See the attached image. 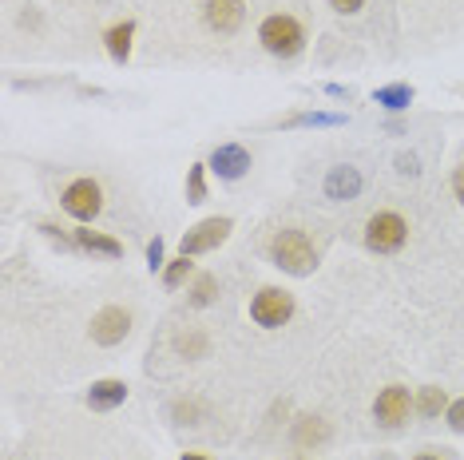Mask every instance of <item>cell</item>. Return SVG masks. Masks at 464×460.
<instances>
[{"label": "cell", "mask_w": 464, "mask_h": 460, "mask_svg": "<svg viewBox=\"0 0 464 460\" xmlns=\"http://www.w3.org/2000/svg\"><path fill=\"white\" fill-rule=\"evenodd\" d=\"M449 425L457 428V433H464V397H460V401H452V405H449Z\"/></svg>", "instance_id": "22"}, {"label": "cell", "mask_w": 464, "mask_h": 460, "mask_svg": "<svg viewBox=\"0 0 464 460\" xmlns=\"http://www.w3.org/2000/svg\"><path fill=\"white\" fill-rule=\"evenodd\" d=\"M452 191H457V198L464 203V163L457 167V171H452Z\"/></svg>", "instance_id": "26"}, {"label": "cell", "mask_w": 464, "mask_h": 460, "mask_svg": "<svg viewBox=\"0 0 464 460\" xmlns=\"http://www.w3.org/2000/svg\"><path fill=\"white\" fill-rule=\"evenodd\" d=\"M187 274H191V263H187V258H179V263H171V266H167L163 282H167V286H179V282H183Z\"/></svg>", "instance_id": "20"}, {"label": "cell", "mask_w": 464, "mask_h": 460, "mask_svg": "<svg viewBox=\"0 0 464 460\" xmlns=\"http://www.w3.org/2000/svg\"><path fill=\"white\" fill-rule=\"evenodd\" d=\"M290 313H294V298L286 294V290H258V298L250 302V318L258 321L262 330H278V326H286L290 321Z\"/></svg>", "instance_id": "4"}, {"label": "cell", "mask_w": 464, "mask_h": 460, "mask_svg": "<svg viewBox=\"0 0 464 460\" xmlns=\"http://www.w3.org/2000/svg\"><path fill=\"white\" fill-rule=\"evenodd\" d=\"M405 235H409L405 218L393 215V211H382V215L369 218V226H365V246L377 250V254H393V250L405 246Z\"/></svg>", "instance_id": "3"}, {"label": "cell", "mask_w": 464, "mask_h": 460, "mask_svg": "<svg viewBox=\"0 0 464 460\" xmlns=\"http://www.w3.org/2000/svg\"><path fill=\"white\" fill-rule=\"evenodd\" d=\"M270 258H274V266H282L286 274H298V278H305L318 266V254H314L310 238L302 230H278L270 243Z\"/></svg>", "instance_id": "1"}, {"label": "cell", "mask_w": 464, "mask_h": 460, "mask_svg": "<svg viewBox=\"0 0 464 460\" xmlns=\"http://www.w3.org/2000/svg\"><path fill=\"white\" fill-rule=\"evenodd\" d=\"M210 167L218 171V179H242L250 171V151L238 148V143H223L210 155Z\"/></svg>", "instance_id": "10"}, {"label": "cell", "mask_w": 464, "mask_h": 460, "mask_svg": "<svg viewBox=\"0 0 464 460\" xmlns=\"http://www.w3.org/2000/svg\"><path fill=\"white\" fill-rule=\"evenodd\" d=\"M409 409H413V401H409L405 385H389V389H382L377 393V401H373V417L382 425H389V428H397L401 421H405Z\"/></svg>", "instance_id": "8"}, {"label": "cell", "mask_w": 464, "mask_h": 460, "mask_svg": "<svg viewBox=\"0 0 464 460\" xmlns=\"http://www.w3.org/2000/svg\"><path fill=\"white\" fill-rule=\"evenodd\" d=\"M230 218H203L198 226H191L183 235V258H191V254H207V250H215V246H223L227 243V235H230Z\"/></svg>", "instance_id": "5"}, {"label": "cell", "mask_w": 464, "mask_h": 460, "mask_svg": "<svg viewBox=\"0 0 464 460\" xmlns=\"http://www.w3.org/2000/svg\"><path fill=\"white\" fill-rule=\"evenodd\" d=\"M128 401V385L123 381H96L88 389V405L92 409H100V413H108V409H115V405H123Z\"/></svg>", "instance_id": "11"}, {"label": "cell", "mask_w": 464, "mask_h": 460, "mask_svg": "<svg viewBox=\"0 0 464 460\" xmlns=\"http://www.w3.org/2000/svg\"><path fill=\"white\" fill-rule=\"evenodd\" d=\"M330 5L337 8V13H357V8H362L365 0H330Z\"/></svg>", "instance_id": "25"}, {"label": "cell", "mask_w": 464, "mask_h": 460, "mask_svg": "<svg viewBox=\"0 0 464 460\" xmlns=\"http://www.w3.org/2000/svg\"><path fill=\"white\" fill-rule=\"evenodd\" d=\"M215 290H218V282L210 274H203L195 282V290H191V306H210V302H215Z\"/></svg>", "instance_id": "19"}, {"label": "cell", "mask_w": 464, "mask_h": 460, "mask_svg": "<svg viewBox=\"0 0 464 460\" xmlns=\"http://www.w3.org/2000/svg\"><path fill=\"white\" fill-rule=\"evenodd\" d=\"M294 123H318V128H325V123H345V115H325V111H314V115H298Z\"/></svg>", "instance_id": "21"}, {"label": "cell", "mask_w": 464, "mask_h": 460, "mask_svg": "<svg viewBox=\"0 0 464 460\" xmlns=\"http://www.w3.org/2000/svg\"><path fill=\"white\" fill-rule=\"evenodd\" d=\"M449 405V397H445V389H420V401H417V409L425 413V417H437L440 409Z\"/></svg>", "instance_id": "17"}, {"label": "cell", "mask_w": 464, "mask_h": 460, "mask_svg": "<svg viewBox=\"0 0 464 460\" xmlns=\"http://www.w3.org/2000/svg\"><path fill=\"white\" fill-rule=\"evenodd\" d=\"M100 206H103V195H100V187L92 179H76L64 191V211L72 218H80V223H92V218L100 215Z\"/></svg>", "instance_id": "6"}, {"label": "cell", "mask_w": 464, "mask_h": 460, "mask_svg": "<svg viewBox=\"0 0 464 460\" xmlns=\"http://www.w3.org/2000/svg\"><path fill=\"white\" fill-rule=\"evenodd\" d=\"M128 330H131V313L120 306H108L92 318V341L96 345H120L128 338Z\"/></svg>", "instance_id": "7"}, {"label": "cell", "mask_w": 464, "mask_h": 460, "mask_svg": "<svg viewBox=\"0 0 464 460\" xmlns=\"http://www.w3.org/2000/svg\"><path fill=\"white\" fill-rule=\"evenodd\" d=\"M131 36H135V24H131V20H123V24L108 28L103 44H108V56L115 60V64H128V56H131Z\"/></svg>", "instance_id": "13"}, {"label": "cell", "mask_w": 464, "mask_h": 460, "mask_svg": "<svg viewBox=\"0 0 464 460\" xmlns=\"http://www.w3.org/2000/svg\"><path fill=\"white\" fill-rule=\"evenodd\" d=\"M76 243H80L83 250H92V254H108V258H120V254H123V246L115 243V238L96 235V230H76Z\"/></svg>", "instance_id": "15"}, {"label": "cell", "mask_w": 464, "mask_h": 460, "mask_svg": "<svg viewBox=\"0 0 464 460\" xmlns=\"http://www.w3.org/2000/svg\"><path fill=\"white\" fill-rule=\"evenodd\" d=\"M203 350H207V341L198 333L195 338H179V353H203Z\"/></svg>", "instance_id": "24"}, {"label": "cell", "mask_w": 464, "mask_h": 460, "mask_svg": "<svg viewBox=\"0 0 464 460\" xmlns=\"http://www.w3.org/2000/svg\"><path fill=\"white\" fill-rule=\"evenodd\" d=\"M377 103H385L389 111H401L413 103V88H409V83H389V88L377 91Z\"/></svg>", "instance_id": "16"}, {"label": "cell", "mask_w": 464, "mask_h": 460, "mask_svg": "<svg viewBox=\"0 0 464 460\" xmlns=\"http://www.w3.org/2000/svg\"><path fill=\"white\" fill-rule=\"evenodd\" d=\"M362 191V175H357V167H334L330 179H325V195L330 198H353Z\"/></svg>", "instance_id": "12"}, {"label": "cell", "mask_w": 464, "mask_h": 460, "mask_svg": "<svg viewBox=\"0 0 464 460\" xmlns=\"http://www.w3.org/2000/svg\"><path fill=\"white\" fill-rule=\"evenodd\" d=\"M147 266H151V270L163 266V238H155V243L147 246Z\"/></svg>", "instance_id": "23"}, {"label": "cell", "mask_w": 464, "mask_h": 460, "mask_svg": "<svg viewBox=\"0 0 464 460\" xmlns=\"http://www.w3.org/2000/svg\"><path fill=\"white\" fill-rule=\"evenodd\" d=\"M183 460H207V456H191V453H187V456H183Z\"/></svg>", "instance_id": "28"}, {"label": "cell", "mask_w": 464, "mask_h": 460, "mask_svg": "<svg viewBox=\"0 0 464 460\" xmlns=\"http://www.w3.org/2000/svg\"><path fill=\"white\" fill-rule=\"evenodd\" d=\"M417 460H440V456H437V453H420Z\"/></svg>", "instance_id": "27"}, {"label": "cell", "mask_w": 464, "mask_h": 460, "mask_svg": "<svg viewBox=\"0 0 464 460\" xmlns=\"http://www.w3.org/2000/svg\"><path fill=\"white\" fill-rule=\"evenodd\" d=\"M207 198V179H203V163L191 167V175H187V203H203Z\"/></svg>", "instance_id": "18"}, {"label": "cell", "mask_w": 464, "mask_h": 460, "mask_svg": "<svg viewBox=\"0 0 464 460\" xmlns=\"http://www.w3.org/2000/svg\"><path fill=\"white\" fill-rule=\"evenodd\" d=\"M330 441V425L318 421V417H302L298 428H294V445L310 448V445H325Z\"/></svg>", "instance_id": "14"}, {"label": "cell", "mask_w": 464, "mask_h": 460, "mask_svg": "<svg viewBox=\"0 0 464 460\" xmlns=\"http://www.w3.org/2000/svg\"><path fill=\"white\" fill-rule=\"evenodd\" d=\"M203 16L207 24L215 28V33H238L242 20H246V8H242V0H203Z\"/></svg>", "instance_id": "9"}, {"label": "cell", "mask_w": 464, "mask_h": 460, "mask_svg": "<svg viewBox=\"0 0 464 460\" xmlns=\"http://www.w3.org/2000/svg\"><path fill=\"white\" fill-rule=\"evenodd\" d=\"M258 40L266 52H274V56H298L302 44H305L302 24L294 16H266L258 28Z\"/></svg>", "instance_id": "2"}]
</instances>
